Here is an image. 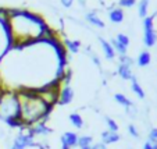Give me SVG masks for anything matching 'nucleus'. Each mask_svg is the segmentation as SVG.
I'll return each mask as SVG.
<instances>
[{
    "instance_id": "obj_2",
    "label": "nucleus",
    "mask_w": 157,
    "mask_h": 149,
    "mask_svg": "<svg viewBox=\"0 0 157 149\" xmlns=\"http://www.w3.org/2000/svg\"><path fill=\"white\" fill-rule=\"evenodd\" d=\"M15 91L20 99V119L24 124V128L49 119L53 108L38 95L36 89L18 88Z\"/></svg>"
},
{
    "instance_id": "obj_1",
    "label": "nucleus",
    "mask_w": 157,
    "mask_h": 149,
    "mask_svg": "<svg viewBox=\"0 0 157 149\" xmlns=\"http://www.w3.org/2000/svg\"><path fill=\"white\" fill-rule=\"evenodd\" d=\"M7 25H9L10 39L13 48H24L38 41H53L56 39L54 32L48 24L28 10L7 9Z\"/></svg>"
},
{
    "instance_id": "obj_24",
    "label": "nucleus",
    "mask_w": 157,
    "mask_h": 149,
    "mask_svg": "<svg viewBox=\"0 0 157 149\" xmlns=\"http://www.w3.org/2000/svg\"><path fill=\"white\" fill-rule=\"evenodd\" d=\"M128 134H129L132 138H135V139H139L140 138L139 130H138V127L135 124H128Z\"/></svg>"
},
{
    "instance_id": "obj_3",
    "label": "nucleus",
    "mask_w": 157,
    "mask_h": 149,
    "mask_svg": "<svg viewBox=\"0 0 157 149\" xmlns=\"http://www.w3.org/2000/svg\"><path fill=\"white\" fill-rule=\"evenodd\" d=\"M0 120L4 123L13 121L20 119V99H18L17 91L6 88L4 96L0 102Z\"/></svg>"
},
{
    "instance_id": "obj_18",
    "label": "nucleus",
    "mask_w": 157,
    "mask_h": 149,
    "mask_svg": "<svg viewBox=\"0 0 157 149\" xmlns=\"http://www.w3.org/2000/svg\"><path fill=\"white\" fill-rule=\"evenodd\" d=\"M110 45L113 46V49H114V52L116 53H118V56L121 57V56H127L128 54V48H125L124 45H121L118 41H117L116 38H111V41H110Z\"/></svg>"
},
{
    "instance_id": "obj_10",
    "label": "nucleus",
    "mask_w": 157,
    "mask_h": 149,
    "mask_svg": "<svg viewBox=\"0 0 157 149\" xmlns=\"http://www.w3.org/2000/svg\"><path fill=\"white\" fill-rule=\"evenodd\" d=\"M99 43H100V48H101V52H103L104 57H106L107 60H114L116 52H114L113 46L110 45V42L106 41L104 38H101V36H99Z\"/></svg>"
},
{
    "instance_id": "obj_30",
    "label": "nucleus",
    "mask_w": 157,
    "mask_h": 149,
    "mask_svg": "<svg viewBox=\"0 0 157 149\" xmlns=\"http://www.w3.org/2000/svg\"><path fill=\"white\" fill-rule=\"evenodd\" d=\"M90 149H107V145H104L103 142H96V143H92V146H90Z\"/></svg>"
},
{
    "instance_id": "obj_5",
    "label": "nucleus",
    "mask_w": 157,
    "mask_h": 149,
    "mask_svg": "<svg viewBox=\"0 0 157 149\" xmlns=\"http://www.w3.org/2000/svg\"><path fill=\"white\" fill-rule=\"evenodd\" d=\"M10 46H11V39H10L7 21L0 20V61L3 60V56L7 53Z\"/></svg>"
},
{
    "instance_id": "obj_8",
    "label": "nucleus",
    "mask_w": 157,
    "mask_h": 149,
    "mask_svg": "<svg viewBox=\"0 0 157 149\" xmlns=\"http://www.w3.org/2000/svg\"><path fill=\"white\" fill-rule=\"evenodd\" d=\"M60 142H61V149H72L77 146L78 143V134L72 131H65L64 134L60 137Z\"/></svg>"
},
{
    "instance_id": "obj_23",
    "label": "nucleus",
    "mask_w": 157,
    "mask_h": 149,
    "mask_svg": "<svg viewBox=\"0 0 157 149\" xmlns=\"http://www.w3.org/2000/svg\"><path fill=\"white\" fill-rule=\"evenodd\" d=\"M114 38L117 39V41L121 43V45H124L125 48H129V45H131V39H129V36L127 35V33H117V36H114Z\"/></svg>"
},
{
    "instance_id": "obj_16",
    "label": "nucleus",
    "mask_w": 157,
    "mask_h": 149,
    "mask_svg": "<svg viewBox=\"0 0 157 149\" xmlns=\"http://www.w3.org/2000/svg\"><path fill=\"white\" fill-rule=\"evenodd\" d=\"M114 100H116L120 106H122L124 109H128V108H131V106H133V104H135L127 95H124V93H121V92L114 93Z\"/></svg>"
},
{
    "instance_id": "obj_9",
    "label": "nucleus",
    "mask_w": 157,
    "mask_h": 149,
    "mask_svg": "<svg viewBox=\"0 0 157 149\" xmlns=\"http://www.w3.org/2000/svg\"><path fill=\"white\" fill-rule=\"evenodd\" d=\"M100 139L104 145H113V143H118L121 141V135L118 132H113V131H101L100 132Z\"/></svg>"
},
{
    "instance_id": "obj_4",
    "label": "nucleus",
    "mask_w": 157,
    "mask_h": 149,
    "mask_svg": "<svg viewBox=\"0 0 157 149\" xmlns=\"http://www.w3.org/2000/svg\"><path fill=\"white\" fill-rule=\"evenodd\" d=\"M143 43L146 48H153L157 43V32L151 15L143 18Z\"/></svg>"
},
{
    "instance_id": "obj_14",
    "label": "nucleus",
    "mask_w": 157,
    "mask_h": 149,
    "mask_svg": "<svg viewBox=\"0 0 157 149\" xmlns=\"http://www.w3.org/2000/svg\"><path fill=\"white\" fill-rule=\"evenodd\" d=\"M117 74L120 75V78H121V80H124V81H131V78L133 77L132 67L125 66V64H121V63H120L118 67H117Z\"/></svg>"
},
{
    "instance_id": "obj_21",
    "label": "nucleus",
    "mask_w": 157,
    "mask_h": 149,
    "mask_svg": "<svg viewBox=\"0 0 157 149\" xmlns=\"http://www.w3.org/2000/svg\"><path fill=\"white\" fill-rule=\"evenodd\" d=\"M65 48L68 49L71 53H78L81 49V42L79 41H65Z\"/></svg>"
},
{
    "instance_id": "obj_15",
    "label": "nucleus",
    "mask_w": 157,
    "mask_h": 149,
    "mask_svg": "<svg viewBox=\"0 0 157 149\" xmlns=\"http://www.w3.org/2000/svg\"><path fill=\"white\" fill-rule=\"evenodd\" d=\"M68 120L71 123V125L77 130H82L85 127V121H83V117L79 113H71L68 116Z\"/></svg>"
},
{
    "instance_id": "obj_33",
    "label": "nucleus",
    "mask_w": 157,
    "mask_h": 149,
    "mask_svg": "<svg viewBox=\"0 0 157 149\" xmlns=\"http://www.w3.org/2000/svg\"><path fill=\"white\" fill-rule=\"evenodd\" d=\"M143 149H154V146H153V143H151V142L146 141V142L143 143Z\"/></svg>"
},
{
    "instance_id": "obj_26",
    "label": "nucleus",
    "mask_w": 157,
    "mask_h": 149,
    "mask_svg": "<svg viewBox=\"0 0 157 149\" xmlns=\"http://www.w3.org/2000/svg\"><path fill=\"white\" fill-rule=\"evenodd\" d=\"M88 54H89V57H90V60L95 63L96 66H98V67L101 66V61H100V59H99V56L93 50H90V48H88Z\"/></svg>"
},
{
    "instance_id": "obj_12",
    "label": "nucleus",
    "mask_w": 157,
    "mask_h": 149,
    "mask_svg": "<svg viewBox=\"0 0 157 149\" xmlns=\"http://www.w3.org/2000/svg\"><path fill=\"white\" fill-rule=\"evenodd\" d=\"M109 18L113 24H121L122 21L125 20V13L121 7H114V9H110Z\"/></svg>"
},
{
    "instance_id": "obj_11",
    "label": "nucleus",
    "mask_w": 157,
    "mask_h": 149,
    "mask_svg": "<svg viewBox=\"0 0 157 149\" xmlns=\"http://www.w3.org/2000/svg\"><path fill=\"white\" fill-rule=\"evenodd\" d=\"M85 18H86V21H88L89 24L93 25V27H96V28H101V29H103V28L106 27L104 21L98 15V11H96V10L88 11L86 13V15H85Z\"/></svg>"
},
{
    "instance_id": "obj_34",
    "label": "nucleus",
    "mask_w": 157,
    "mask_h": 149,
    "mask_svg": "<svg viewBox=\"0 0 157 149\" xmlns=\"http://www.w3.org/2000/svg\"><path fill=\"white\" fill-rule=\"evenodd\" d=\"M0 84H3V82H2V78H0Z\"/></svg>"
},
{
    "instance_id": "obj_29",
    "label": "nucleus",
    "mask_w": 157,
    "mask_h": 149,
    "mask_svg": "<svg viewBox=\"0 0 157 149\" xmlns=\"http://www.w3.org/2000/svg\"><path fill=\"white\" fill-rule=\"evenodd\" d=\"M10 149H27V148H25V146L22 145V143H21L18 139H15V138H14V139H13V142H11V145H10Z\"/></svg>"
},
{
    "instance_id": "obj_31",
    "label": "nucleus",
    "mask_w": 157,
    "mask_h": 149,
    "mask_svg": "<svg viewBox=\"0 0 157 149\" xmlns=\"http://www.w3.org/2000/svg\"><path fill=\"white\" fill-rule=\"evenodd\" d=\"M60 3H61L63 7H65V9H70V7L74 4V0H60Z\"/></svg>"
},
{
    "instance_id": "obj_25",
    "label": "nucleus",
    "mask_w": 157,
    "mask_h": 149,
    "mask_svg": "<svg viewBox=\"0 0 157 149\" xmlns=\"http://www.w3.org/2000/svg\"><path fill=\"white\" fill-rule=\"evenodd\" d=\"M147 141L151 143H157V128L153 127V128L149 130V134H147Z\"/></svg>"
},
{
    "instance_id": "obj_19",
    "label": "nucleus",
    "mask_w": 157,
    "mask_h": 149,
    "mask_svg": "<svg viewBox=\"0 0 157 149\" xmlns=\"http://www.w3.org/2000/svg\"><path fill=\"white\" fill-rule=\"evenodd\" d=\"M93 143V137L92 135H78V143L77 146H79V149H85V148H89V146H92Z\"/></svg>"
},
{
    "instance_id": "obj_32",
    "label": "nucleus",
    "mask_w": 157,
    "mask_h": 149,
    "mask_svg": "<svg viewBox=\"0 0 157 149\" xmlns=\"http://www.w3.org/2000/svg\"><path fill=\"white\" fill-rule=\"evenodd\" d=\"M4 92H6V87H4L3 84H0V102H2V99H3Z\"/></svg>"
},
{
    "instance_id": "obj_13",
    "label": "nucleus",
    "mask_w": 157,
    "mask_h": 149,
    "mask_svg": "<svg viewBox=\"0 0 157 149\" xmlns=\"http://www.w3.org/2000/svg\"><path fill=\"white\" fill-rule=\"evenodd\" d=\"M131 89H132V92L135 93L138 98L142 99V100L146 98L145 89H143L142 85L139 84V81H138V77H136V75H133V77L131 78Z\"/></svg>"
},
{
    "instance_id": "obj_22",
    "label": "nucleus",
    "mask_w": 157,
    "mask_h": 149,
    "mask_svg": "<svg viewBox=\"0 0 157 149\" xmlns=\"http://www.w3.org/2000/svg\"><path fill=\"white\" fill-rule=\"evenodd\" d=\"M104 121H106V125H107V130H109V131L118 132V124H117V121L113 119V117L106 116L104 117Z\"/></svg>"
},
{
    "instance_id": "obj_28",
    "label": "nucleus",
    "mask_w": 157,
    "mask_h": 149,
    "mask_svg": "<svg viewBox=\"0 0 157 149\" xmlns=\"http://www.w3.org/2000/svg\"><path fill=\"white\" fill-rule=\"evenodd\" d=\"M120 63H121V64H125V66L132 67L133 66V59H132V57H129L128 54H127V56H121V57H120Z\"/></svg>"
},
{
    "instance_id": "obj_17",
    "label": "nucleus",
    "mask_w": 157,
    "mask_h": 149,
    "mask_svg": "<svg viewBox=\"0 0 157 149\" xmlns=\"http://www.w3.org/2000/svg\"><path fill=\"white\" fill-rule=\"evenodd\" d=\"M136 63H138V66L139 67H147L149 64L151 63V54L149 53L147 50H142L139 53V56H138V59H136Z\"/></svg>"
},
{
    "instance_id": "obj_20",
    "label": "nucleus",
    "mask_w": 157,
    "mask_h": 149,
    "mask_svg": "<svg viewBox=\"0 0 157 149\" xmlns=\"http://www.w3.org/2000/svg\"><path fill=\"white\" fill-rule=\"evenodd\" d=\"M149 4H150V0H140L139 3H138V15H139L140 18L147 17Z\"/></svg>"
},
{
    "instance_id": "obj_7",
    "label": "nucleus",
    "mask_w": 157,
    "mask_h": 149,
    "mask_svg": "<svg viewBox=\"0 0 157 149\" xmlns=\"http://www.w3.org/2000/svg\"><path fill=\"white\" fill-rule=\"evenodd\" d=\"M74 89H72L70 85H61L59 92V102L57 104L60 106H65V104H70L72 100H74Z\"/></svg>"
},
{
    "instance_id": "obj_6",
    "label": "nucleus",
    "mask_w": 157,
    "mask_h": 149,
    "mask_svg": "<svg viewBox=\"0 0 157 149\" xmlns=\"http://www.w3.org/2000/svg\"><path fill=\"white\" fill-rule=\"evenodd\" d=\"M28 132L32 134L33 137H42V138H46L52 134V128L46 124V121H40V123H36V124L31 125L28 127Z\"/></svg>"
},
{
    "instance_id": "obj_27",
    "label": "nucleus",
    "mask_w": 157,
    "mask_h": 149,
    "mask_svg": "<svg viewBox=\"0 0 157 149\" xmlns=\"http://www.w3.org/2000/svg\"><path fill=\"white\" fill-rule=\"evenodd\" d=\"M118 4L120 7H125V9H131V7H133L135 4H136V0H118Z\"/></svg>"
}]
</instances>
